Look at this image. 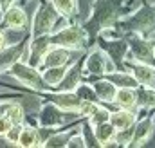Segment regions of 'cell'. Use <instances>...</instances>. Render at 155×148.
Segmentation results:
<instances>
[{
    "label": "cell",
    "mask_w": 155,
    "mask_h": 148,
    "mask_svg": "<svg viewBox=\"0 0 155 148\" xmlns=\"http://www.w3.org/2000/svg\"><path fill=\"white\" fill-rule=\"evenodd\" d=\"M110 121H112L114 128H117V130H124V128H128V126L132 125L134 114H130V112H126V110L116 112V114L110 116Z\"/></svg>",
    "instance_id": "cell-2"
},
{
    "label": "cell",
    "mask_w": 155,
    "mask_h": 148,
    "mask_svg": "<svg viewBox=\"0 0 155 148\" xmlns=\"http://www.w3.org/2000/svg\"><path fill=\"white\" fill-rule=\"evenodd\" d=\"M96 92H97V96H99L101 99L112 101V98L116 96V87L110 85V83H107V81H103V83H97V85H96Z\"/></svg>",
    "instance_id": "cell-8"
},
{
    "label": "cell",
    "mask_w": 155,
    "mask_h": 148,
    "mask_svg": "<svg viewBox=\"0 0 155 148\" xmlns=\"http://www.w3.org/2000/svg\"><path fill=\"white\" fill-rule=\"evenodd\" d=\"M56 103H58L60 107H65V109H74V107H78V98L76 96H71V94L58 96V98H56Z\"/></svg>",
    "instance_id": "cell-12"
},
{
    "label": "cell",
    "mask_w": 155,
    "mask_h": 148,
    "mask_svg": "<svg viewBox=\"0 0 155 148\" xmlns=\"http://www.w3.org/2000/svg\"><path fill=\"white\" fill-rule=\"evenodd\" d=\"M67 51H63V49H52V51H49V54H47V58H45V65H49V67H58V65H61L65 60H67Z\"/></svg>",
    "instance_id": "cell-5"
},
{
    "label": "cell",
    "mask_w": 155,
    "mask_h": 148,
    "mask_svg": "<svg viewBox=\"0 0 155 148\" xmlns=\"http://www.w3.org/2000/svg\"><path fill=\"white\" fill-rule=\"evenodd\" d=\"M20 132H22V128H18V126H11V128L5 132V136H7V139H9V141H18Z\"/></svg>",
    "instance_id": "cell-16"
},
{
    "label": "cell",
    "mask_w": 155,
    "mask_h": 148,
    "mask_svg": "<svg viewBox=\"0 0 155 148\" xmlns=\"http://www.w3.org/2000/svg\"><path fill=\"white\" fill-rule=\"evenodd\" d=\"M116 101L119 105H123V107H132V105H135V94L126 87V89H121V90H117L116 92Z\"/></svg>",
    "instance_id": "cell-6"
},
{
    "label": "cell",
    "mask_w": 155,
    "mask_h": 148,
    "mask_svg": "<svg viewBox=\"0 0 155 148\" xmlns=\"http://www.w3.org/2000/svg\"><path fill=\"white\" fill-rule=\"evenodd\" d=\"M90 117H92V121H94L96 125H99V123H105V121H108V119H110L108 112H107V110H99V109L94 112Z\"/></svg>",
    "instance_id": "cell-14"
},
{
    "label": "cell",
    "mask_w": 155,
    "mask_h": 148,
    "mask_svg": "<svg viewBox=\"0 0 155 148\" xmlns=\"http://www.w3.org/2000/svg\"><path fill=\"white\" fill-rule=\"evenodd\" d=\"M81 38H83V31H79L76 27H69L61 35H58V40L65 45H74L78 42H81Z\"/></svg>",
    "instance_id": "cell-3"
},
{
    "label": "cell",
    "mask_w": 155,
    "mask_h": 148,
    "mask_svg": "<svg viewBox=\"0 0 155 148\" xmlns=\"http://www.w3.org/2000/svg\"><path fill=\"white\" fill-rule=\"evenodd\" d=\"M2 43H4V36L0 35V49H2Z\"/></svg>",
    "instance_id": "cell-20"
},
{
    "label": "cell",
    "mask_w": 155,
    "mask_h": 148,
    "mask_svg": "<svg viewBox=\"0 0 155 148\" xmlns=\"http://www.w3.org/2000/svg\"><path fill=\"white\" fill-rule=\"evenodd\" d=\"M7 117L11 119V123L18 125V123L22 121V117H24V114H22V109H20L18 105H11V107L7 109Z\"/></svg>",
    "instance_id": "cell-13"
},
{
    "label": "cell",
    "mask_w": 155,
    "mask_h": 148,
    "mask_svg": "<svg viewBox=\"0 0 155 148\" xmlns=\"http://www.w3.org/2000/svg\"><path fill=\"white\" fill-rule=\"evenodd\" d=\"M63 74H65V72H63V69H54V72L47 74L45 78H47V81H49V83H56V81L63 76Z\"/></svg>",
    "instance_id": "cell-18"
},
{
    "label": "cell",
    "mask_w": 155,
    "mask_h": 148,
    "mask_svg": "<svg viewBox=\"0 0 155 148\" xmlns=\"http://www.w3.org/2000/svg\"><path fill=\"white\" fill-rule=\"evenodd\" d=\"M135 76H137V81L150 83L155 78V72H153V69H150V67H137L135 69Z\"/></svg>",
    "instance_id": "cell-10"
},
{
    "label": "cell",
    "mask_w": 155,
    "mask_h": 148,
    "mask_svg": "<svg viewBox=\"0 0 155 148\" xmlns=\"http://www.w3.org/2000/svg\"><path fill=\"white\" fill-rule=\"evenodd\" d=\"M54 5L60 13L63 15H69L74 11V5H76V0H54Z\"/></svg>",
    "instance_id": "cell-11"
},
{
    "label": "cell",
    "mask_w": 155,
    "mask_h": 148,
    "mask_svg": "<svg viewBox=\"0 0 155 148\" xmlns=\"http://www.w3.org/2000/svg\"><path fill=\"white\" fill-rule=\"evenodd\" d=\"M96 110H97V107H96L92 101H85V103H81V107H79V112H81L83 116H92Z\"/></svg>",
    "instance_id": "cell-15"
},
{
    "label": "cell",
    "mask_w": 155,
    "mask_h": 148,
    "mask_svg": "<svg viewBox=\"0 0 155 148\" xmlns=\"http://www.w3.org/2000/svg\"><path fill=\"white\" fill-rule=\"evenodd\" d=\"M5 22H7L11 27H22V25L25 24V15H24L22 9L11 7V9L7 11V15H5Z\"/></svg>",
    "instance_id": "cell-4"
},
{
    "label": "cell",
    "mask_w": 155,
    "mask_h": 148,
    "mask_svg": "<svg viewBox=\"0 0 155 148\" xmlns=\"http://www.w3.org/2000/svg\"><path fill=\"white\" fill-rule=\"evenodd\" d=\"M13 126V123H11V119L5 116V117H0V136H5V132L9 130Z\"/></svg>",
    "instance_id": "cell-17"
},
{
    "label": "cell",
    "mask_w": 155,
    "mask_h": 148,
    "mask_svg": "<svg viewBox=\"0 0 155 148\" xmlns=\"http://www.w3.org/2000/svg\"><path fill=\"white\" fill-rule=\"evenodd\" d=\"M114 134H116L114 125H108L107 121H105V123H99V125H97V128H96V136H97V139H99L101 143L110 141V139L114 137Z\"/></svg>",
    "instance_id": "cell-7"
},
{
    "label": "cell",
    "mask_w": 155,
    "mask_h": 148,
    "mask_svg": "<svg viewBox=\"0 0 155 148\" xmlns=\"http://www.w3.org/2000/svg\"><path fill=\"white\" fill-rule=\"evenodd\" d=\"M20 146H35L36 145V132L33 130V128H24L22 132H20V137H18V141H16Z\"/></svg>",
    "instance_id": "cell-9"
},
{
    "label": "cell",
    "mask_w": 155,
    "mask_h": 148,
    "mask_svg": "<svg viewBox=\"0 0 155 148\" xmlns=\"http://www.w3.org/2000/svg\"><path fill=\"white\" fill-rule=\"evenodd\" d=\"M148 126H150V123H148V121H146V123H143V125L139 126V130H137V136H135V143H137V141H141V139H143V136L146 137V134H148V130H150Z\"/></svg>",
    "instance_id": "cell-19"
},
{
    "label": "cell",
    "mask_w": 155,
    "mask_h": 148,
    "mask_svg": "<svg viewBox=\"0 0 155 148\" xmlns=\"http://www.w3.org/2000/svg\"><path fill=\"white\" fill-rule=\"evenodd\" d=\"M13 71H15V74H16L24 83H27V85H31V87H35V89H40V87H41V79H40V76H38L36 71L27 69V67H24V65H16Z\"/></svg>",
    "instance_id": "cell-1"
}]
</instances>
